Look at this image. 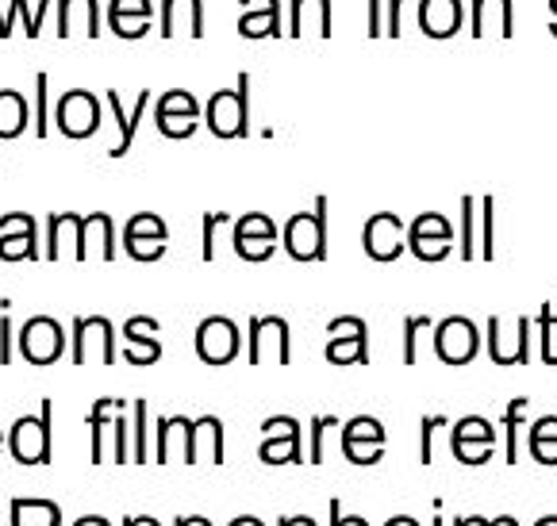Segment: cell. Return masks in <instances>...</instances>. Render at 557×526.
Listing matches in <instances>:
<instances>
[{
    "mask_svg": "<svg viewBox=\"0 0 557 526\" xmlns=\"http://www.w3.org/2000/svg\"><path fill=\"white\" fill-rule=\"evenodd\" d=\"M154 335H158V320H150V315L127 320V327H123V338H127L123 358L132 365H154L158 358H162V342H158Z\"/></svg>",
    "mask_w": 557,
    "mask_h": 526,
    "instance_id": "cell-17",
    "label": "cell"
},
{
    "mask_svg": "<svg viewBox=\"0 0 557 526\" xmlns=\"http://www.w3.org/2000/svg\"><path fill=\"white\" fill-rule=\"evenodd\" d=\"M527 408H531V400H527V396H516V400L508 403V412H504V427H508V461H511V465L519 461V419L527 415Z\"/></svg>",
    "mask_w": 557,
    "mask_h": 526,
    "instance_id": "cell-33",
    "label": "cell"
},
{
    "mask_svg": "<svg viewBox=\"0 0 557 526\" xmlns=\"http://www.w3.org/2000/svg\"><path fill=\"white\" fill-rule=\"evenodd\" d=\"M0 446H4V435H0Z\"/></svg>",
    "mask_w": 557,
    "mask_h": 526,
    "instance_id": "cell-61",
    "label": "cell"
},
{
    "mask_svg": "<svg viewBox=\"0 0 557 526\" xmlns=\"http://www.w3.org/2000/svg\"><path fill=\"white\" fill-rule=\"evenodd\" d=\"M243 12H265V9H281V0H238Z\"/></svg>",
    "mask_w": 557,
    "mask_h": 526,
    "instance_id": "cell-54",
    "label": "cell"
},
{
    "mask_svg": "<svg viewBox=\"0 0 557 526\" xmlns=\"http://www.w3.org/2000/svg\"><path fill=\"white\" fill-rule=\"evenodd\" d=\"M77 16L89 20V39L100 35V4L97 0H58V35L70 39L77 27Z\"/></svg>",
    "mask_w": 557,
    "mask_h": 526,
    "instance_id": "cell-23",
    "label": "cell"
},
{
    "mask_svg": "<svg viewBox=\"0 0 557 526\" xmlns=\"http://www.w3.org/2000/svg\"><path fill=\"white\" fill-rule=\"evenodd\" d=\"M385 446V430H381L377 419H366V415H358V419L346 423L343 430V450L346 458L354 461V465H366V450L361 446Z\"/></svg>",
    "mask_w": 557,
    "mask_h": 526,
    "instance_id": "cell-22",
    "label": "cell"
},
{
    "mask_svg": "<svg viewBox=\"0 0 557 526\" xmlns=\"http://www.w3.org/2000/svg\"><path fill=\"white\" fill-rule=\"evenodd\" d=\"M20 230H39L35 227V215H27V212L0 215V235H20Z\"/></svg>",
    "mask_w": 557,
    "mask_h": 526,
    "instance_id": "cell-46",
    "label": "cell"
},
{
    "mask_svg": "<svg viewBox=\"0 0 557 526\" xmlns=\"http://www.w3.org/2000/svg\"><path fill=\"white\" fill-rule=\"evenodd\" d=\"M366 4H369V32L366 35L377 39V35H385V20H381V4H385V0H366Z\"/></svg>",
    "mask_w": 557,
    "mask_h": 526,
    "instance_id": "cell-53",
    "label": "cell"
},
{
    "mask_svg": "<svg viewBox=\"0 0 557 526\" xmlns=\"http://www.w3.org/2000/svg\"><path fill=\"white\" fill-rule=\"evenodd\" d=\"M293 362V342H288V323L281 315H258L250 320V365Z\"/></svg>",
    "mask_w": 557,
    "mask_h": 526,
    "instance_id": "cell-5",
    "label": "cell"
},
{
    "mask_svg": "<svg viewBox=\"0 0 557 526\" xmlns=\"http://www.w3.org/2000/svg\"><path fill=\"white\" fill-rule=\"evenodd\" d=\"M154 115H200V104H197V97H193V92L170 89V92H162Z\"/></svg>",
    "mask_w": 557,
    "mask_h": 526,
    "instance_id": "cell-32",
    "label": "cell"
},
{
    "mask_svg": "<svg viewBox=\"0 0 557 526\" xmlns=\"http://www.w3.org/2000/svg\"><path fill=\"white\" fill-rule=\"evenodd\" d=\"M27 132V100L12 89H0V142Z\"/></svg>",
    "mask_w": 557,
    "mask_h": 526,
    "instance_id": "cell-24",
    "label": "cell"
},
{
    "mask_svg": "<svg viewBox=\"0 0 557 526\" xmlns=\"http://www.w3.org/2000/svg\"><path fill=\"white\" fill-rule=\"evenodd\" d=\"M92 358H100L104 365L115 362V330L104 315L74 320V365H85Z\"/></svg>",
    "mask_w": 557,
    "mask_h": 526,
    "instance_id": "cell-10",
    "label": "cell"
},
{
    "mask_svg": "<svg viewBox=\"0 0 557 526\" xmlns=\"http://www.w3.org/2000/svg\"><path fill=\"white\" fill-rule=\"evenodd\" d=\"M215 139H243L250 132V74H238L235 89H220L205 112Z\"/></svg>",
    "mask_w": 557,
    "mask_h": 526,
    "instance_id": "cell-1",
    "label": "cell"
},
{
    "mask_svg": "<svg viewBox=\"0 0 557 526\" xmlns=\"http://www.w3.org/2000/svg\"><path fill=\"white\" fill-rule=\"evenodd\" d=\"M469 35H473V39H484V35L511 39V35H516V0H473Z\"/></svg>",
    "mask_w": 557,
    "mask_h": 526,
    "instance_id": "cell-16",
    "label": "cell"
},
{
    "mask_svg": "<svg viewBox=\"0 0 557 526\" xmlns=\"http://www.w3.org/2000/svg\"><path fill=\"white\" fill-rule=\"evenodd\" d=\"M265 442L258 450V458L265 465H300L304 453H300V423L293 415H277V419H265Z\"/></svg>",
    "mask_w": 557,
    "mask_h": 526,
    "instance_id": "cell-12",
    "label": "cell"
},
{
    "mask_svg": "<svg viewBox=\"0 0 557 526\" xmlns=\"http://www.w3.org/2000/svg\"><path fill=\"white\" fill-rule=\"evenodd\" d=\"M20 350H24V358L32 365H54L62 358V350H66V335L50 315H35L20 330Z\"/></svg>",
    "mask_w": 557,
    "mask_h": 526,
    "instance_id": "cell-8",
    "label": "cell"
},
{
    "mask_svg": "<svg viewBox=\"0 0 557 526\" xmlns=\"http://www.w3.org/2000/svg\"><path fill=\"white\" fill-rule=\"evenodd\" d=\"M335 427H338L335 415H315V419H312V465H320V461H323V435H327V430H335Z\"/></svg>",
    "mask_w": 557,
    "mask_h": 526,
    "instance_id": "cell-44",
    "label": "cell"
},
{
    "mask_svg": "<svg viewBox=\"0 0 557 526\" xmlns=\"http://www.w3.org/2000/svg\"><path fill=\"white\" fill-rule=\"evenodd\" d=\"M177 526H212L205 515H189V518H177Z\"/></svg>",
    "mask_w": 557,
    "mask_h": 526,
    "instance_id": "cell-55",
    "label": "cell"
},
{
    "mask_svg": "<svg viewBox=\"0 0 557 526\" xmlns=\"http://www.w3.org/2000/svg\"><path fill=\"white\" fill-rule=\"evenodd\" d=\"M281 526H315L308 515H296V518H281Z\"/></svg>",
    "mask_w": 557,
    "mask_h": 526,
    "instance_id": "cell-56",
    "label": "cell"
},
{
    "mask_svg": "<svg viewBox=\"0 0 557 526\" xmlns=\"http://www.w3.org/2000/svg\"><path fill=\"white\" fill-rule=\"evenodd\" d=\"M450 242H454V227L438 212H423L408 227V247L419 262H443L450 254Z\"/></svg>",
    "mask_w": 557,
    "mask_h": 526,
    "instance_id": "cell-11",
    "label": "cell"
},
{
    "mask_svg": "<svg viewBox=\"0 0 557 526\" xmlns=\"http://www.w3.org/2000/svg\"><path fill=\"white\" fill-rule=\"evenodd\" d=\"M123 526H158L150 515H139V518H123Z\"/></svg>",
    "mask_w": 557,
    "mask_h": 526,
    "instance_id": "cell-57",
    "label": "cell"
},
{
    "mask_svg": "<svg viewBox=\"0 0 557 526\" xmlns=\"http://www.w3.org/2000/svg\"><path fill=\"white\" fill-rule=\"evenodd\" d=\"M135 435H139L135 461H147V400H135Z\"/></svg>",
    "mask_w": 557,
    "mask_h": 526,
    "instance_id": "cell-48",
    "label": "cell"
},
{
    "mask_svg": "<svg viewBox=\"0 0 557 526\" xmlns=\"http://www.w3.org/2000/svg\"><path fill=\"white\" fill-rule=\"evenodd\" d=\"M123 250L135 258V262H158L165 254L162 239H123Z\"/></svg>",
    "mask_w": 557,
    "mask_h": 526,
    "instance_id": "cell-39",
    "label": "cell"
},
{
    "mask_svg": "<svg viewBox=\"0 0 557 526\" xmlns=\"http://www.w3.org/2000/svg\"><path fill=\"white\" fill-rule=\"evenodd\" d=\"M12 526H62V511L50 500H12Z\"/></svg>",
    "mask_w": 557,
    "mask_h": 526,
    "instance_id": "cell-25",
    "label": "cell"
},
{
    "mask_svg": "<svg viewBox=\"0 0 557 526\" xmlns=\"http://www.w3.org/2000/svg\"><path fill=\"white\" fill-rule=\"evenodd\" d=\"M539 327H542V362H546V365H557V350H554V315H549V304H542Z\"/></svg>",
    "mask_w": 557,
    "mask_h": 526,
    "instance_id": "cell-42",
    "label": "cell"
},
{
    "mask_svg": "<svg viewBox=\"0 0 557 526\" xmlns=\"http://www.w3.org/2000/svg\"><path fill=\"white\" fill-rule=\"evenodd\" d=\"M108 16H139V20H150V16H154V4H150V0H112V4H108Z\"/></svg>",
    "mask_w": 557,
    "mask_h": 526,
    "instance_id": "cell-43",
    "label": "cell"
},
{
    "mask_svg": "<svg viewBox=\"0 0 557 526\" xmlns=\"http://www.w3.org/2000/svg\"><path fill=\"white\" fill-rule=\"evenodd\" d=\"M47 85H50V77L42 74H35V132H39V139H47V132H50V124H47Z\"/></svg>",
    "mask_w": 557,
    "mask_h": 526,
    "instance_id": "cell-40",
    "label": "cell"
},
{
    "mask_svg": "<svg viewBox=\"0 0 557 526\" xmlns=\"http://www.w3.org/2000/svg\"><path fill=\"white\" fill-rule=\"evenodd\" d=\"M327 362L331 365H361L369 362V327L358 315H343V320L327 323Z\"/></svg>",
    "mask_w": 557,
    "mask_h": 526,
    "instance_id": "cell-6",
    "label": "cell"
},
{
    "mask_svg": "<svg viewBox=\"0 0 557 526\" xmlns=\"http://www.w3.org/2000/svg\"><path fill=\"white\" fill-rule=\"evenodd\" d=\"M197 354L208 365H227L238 354V327L223 315H212L197 327Z\"/></svg>",
    "mask_w": 557,
    "mask_h": 526,
    "instance_id": "cell-13",
    "label": "cell"
},
{
    "mask_svg": "<svg viewBox=\"0 0 557 526\" xmlns=\"http://www.w3.org/2000/svg\"><path fill=\"white\" fill-rule=\"evenodd\" d=\"M385 4H388L385 35H393V39H400V35H404V9H408V4H416V0H385Z\"/></svg>",
    "mask_w": 557,
    "mask_h": 526,
    "instance_id": "cell-45",
    "label": "cell"
},
{
    "mask_svg": "<svg viewBox=\"0 0 557 526\" xmlns=\"http://www.w3.org/2000/svg\"><path fill=\"white\" fill-rule=\"evenodd\" d=\"M16 16H24V32L32 35V39H39L42 27H39V20L27 12V0H12L9 12L0 9V39H9V35H12V24H16Z\"/></svg>",
    "mask_w": 557,
    "mask_h": 526,
    "instance_id": "cell-31",
    "label": "cell"
},
{
    "mask_svg": "<svg viewBox=\"0 0 557 526\" xmlns=\"http://www.w3.org/2000/svg\"><path fill=\"white\" fill-rule=\"evenodd\" d=\"M285 250L296 262H323L327 258V197L315 200L312 212H300L285 223Z\"/></svg>",
    "mask_w": 557,
    "mask_h": 526,
    "instance_id": "cell-2",
    "label": "cell"
},
{
    "mask_svg": "<svg viewBox=\"0 0 557 526\" xmlns=\"http://www.w3.org/2000/svg\"><path fill=\"white\" fill-rule=\"evenodd\" d=\"M238 35L243 39H277L281 32V9H265V12H243L238 16Z\"/></svg>",
    "mask_w": 557,
    "mask_h": 526,
    "instance_id": "cell-26",
    "label": "cell"
},
{
    "mask_svg": "<svg viewBox=\"0 0 557 526\" xmlns=\"http://www.w3.org/2000/svg\"><path fill=\"white\" fill-rule=\"evenodd\" d=\"M0 365H4V370L12 365V320H9V312L0 315Z\"/></svg>",
    "mask_w": 557,
    "mask_h": 526,
    "instance_id": "cell-52",
    "label": "cell"
},
{
    "mask_svg": "<svg viewBox=\"0 0 557 526\" xmlns=\"http://www.w3.org/2000/svg\"><path fill=\"white\" fill-rule=\"evenodd\" d=\"M231 526H262V523H258L255 515H243V518H235V523H231Z\"/></svg>",
    "mask_w": 557,
    "mask_h": 526,
    "instance_id": "cell-60",
    "label": "cell"
},
{
    "mask_svg": "<svg viewBox=\"0 0 557 526\" xmlns=\"http://www.w3.org/2000/svg\"><path fill=\"white\" fill-rule=\"evenodd\" d=\"M9 453L20 465H50V400H42V415H24L9 430Z\"/></svg>",
    "mask_w": 557,
    "mask_h": 526,
    "instance_id": "cell-3",
    "label": "cell"
},
{
    "mask_svg": "<svg viewBox=\"0 0 557 526\" xmlns=\"http://www.w3.org/2000/svg\"><path fill=\"white\" fill-rule=\"evenodd\" d=\"M54 124L66 139H89L100 127V100L89 89L62 92V100L54 108Z\"/></svg>",
    "mask_w": 557,
    "mask_h": 526,
    "instance_id": "cell-4",
    "label": "cell"
},
{
    "mask_svg": "<svg viewBox=\"0 0 557 526\" xmlns=\"http://www.w3.org/2000/svg\"><path fill=\"white\" fill-rule=\"evenodd\" d=\"M549 32L557 35V0H549Z\"/></svg>",
    "mask_w": 557,
    "mask_h": 526,
    "instance_id": "cell-59",
    "label": "cell"
},
{
    "mask_svg": "<svg viewBox=\"0 0 557 526\" xmlns=\"http://www.w3.org/2000/svg\"><path fill=\"white\" fill-rule=\"evenodd\" d=\"M123 239H170V230H165V223H162V215H154V212H139V215H132V223L123 227Z\"/></svg>",
    "mask_w": 557,
    "mask_h": 526,
    "instance_id": "cell-30",
    "label": "cell"
},
{
    "mask_svg": "<svg viewBox=\"0 0 557 526\" xmlns=\"http://www.w3.org/2000/svg\"><path fill=\"white\" fill-rule=\"evenodd\" d=\"M112 430H115V461H127V419H123V403L115 408V415H112Z\"/></svg>",
    "mask_w": 557,
    "mask_h": 526,
    "instance_id": "cell-50",
    "label": "cell"
},
{
    "mask_svg": "<svg viewBox=\"0 0 557 526\" xmlns=\"http://www.w3.org/2000/svg\"><path fill=\"white\" fill-rule=\"evenodd\" d=\"M435 350L446 365H469L481 350V330L466 315H450L435 327Z\"/></svg>",
    "mask_w": 557,
    "mask_h": 526,
    "instance_id": "cell-7",
    "label": "cell"
},
{
    "mask_svg": "<svg viewBox=\"0 0 557 526\" xmlns=\"http://www.w3.org/2000/svg\"><path fill=\"white\" fill-rule=\"evenodd\" d=\"M104 100H108V108H112L115 124H120V142H115V147L108 150V158H123L127 150H132L135 132H139V120L147 115V108H150V89H143V92H139V100H135L132 112H123V100H120V92H115V89H108V92H104Z\"/></svg>",
    "mask_w": 557,
    "mask_h": 526,
    "instance_id": "cell-20",
    "label": "cell"
},
{
    "mask_svg": "<svg viewBox=\"0 0 557 526\" xmlns=\"http://www.w3.org/2000/svg\"><path fill=\"white\" fill-rule=\"evenodd\" d=\"M197 120L200 115H154L158 132H162L165 139H189V135L197 132Z\"/></svg>",
    "mask_w": 557,
    "mask_h": 526,
    "instance_id": "cell-37",
    "label": "cell"
},
{
    "mask_svg": "<svg viewBox=\"0 0 557 526\" xmlns=\"http://www.w3.org/2000/svg\"><path fill=\"white\" fill-rule=\"evenodd\" d=\"M331 0H293V20H288V32L293 39H304V35H320V39H331Z\"/></svg>",
    "mask_w": 557,
    "mask_h": 526,
    "instance_id": "cell-19",
    "label": "cell"
},
{
    "mask_svg": "<svg viewBox=\"0 0 557 526\" xmlns=\"http://www.w3.org/2000/svg\"><path fill=\"white\" fill-rule=\"evenodd\" d=\"M277 250V239H235V254L246 262H265Z\"/></svg>",
    "mask_w": 557,
    "mask_h": 526,
    "instance_id": "cell-38",
    "label": "cell"
},
{
    "mask_svg": "<svg viewBox=\"0 0 557 526\" xmlns=\"http://www.w3.org/2000/svg\"><path fill=\"white\" fill-rule=\"evenodd\" d=\"M97 242H100V254H104V262H112V258H115V235H112V215H104V212L82 215V235H77V250H74L77 262H85Z\"/></svg>",
    "mask_w": 557,
    "mask_h": 526,
    "instance_id": "cell-21",
    "label": "cell"
},
{
    "mask_svg": "<svg viewBox=\"0 0 557 526\" xmlns=\"http://www.w3.org/2000/svg\"><path fill=\"white\" fill-rule=\"evenodd\" d=\"M162 35L177 39V35H205V0H162Z\"/></svg>",
    "mask_w": 557,
    "mask_h": 526,
    "instance_id": "cell-18",
    "label": "cell"
},
{
    "mask_svg": "<svg viewBox=\"0 0 557 526\" xmlns=\"http://www.w3.org/2000/svg\"><path fill=\"white\" fill-rule=\"evenodd\" d=\"M454 453H458L466 465H481L484 458H492V442H496V427L481 415H469V419L454 423L450 430Z\"/></svg>",
    "mask_w": 557,
    "mask_h": 526,
    "instance_id": "cell-14",
    "label": "cell"
},
{
    "mask_svg": "<svg viewBox=\"0 0 557 526\" xmlns=\"http://www.w3.org/2000/svg\"><path fill=\"white\" fill-rule=\"evenodd\" d=\"M235 239H277V227H273L270 215L250 212L235 223Z\"/></svg>",
    "mask_w": 557,
    "mask_h": 526,
    "instance_id": "cell-34",
    "label": "cell"
},
{
    "mask_svg": "<svg viewBox=\"0 0 557 526\" xmlns=\"http://www.w3.org/2000/svg\"><path fill=\"white\" fill-rule=\"evenodd\" d=\"M123 400H112V396H104V400L92 403L89 412V427H92V465H100V458H104V427L108 419L115 415V408H120Z\"/></svg>",
    "mask_w": 557,
    "mask_h": 526,
    "instance_id": "cell-28",
    "label": "cell"
},
{
    "mask_svg": "<svg viewBox=\"0 0 557 526\" xmlns=\"http://www.w3.org/2000/svg\"><path fill=\"white\" fill-rule=\"evenodd\" d=\"M404 239H408V230H404L400 215L393 212H377L366 223V230H361V247H366V254L373 262H396L408 250Z\"/></svg>",
    "mask_w": 557,
    "mask_h": 526,
    "instance_id": "cell-9",
    "label": "cell"
},
{
    "mask_svg": "<svg viewBox=\"0 0 557 526\" xmlns=\"http://www.w3.org/2000/svg\"><path fill=\"white\" fill-rule=\"evenodd\" d=\"M496 200L484 197L481 204H476V215H481V247H476V258H484V262H492L496 258Z\"/></svg>",
    "mask_w": 557,
    "mask_h": 526,
    "instance_id": "cell-29",
    "label": "cell"
},
{
    "mask_svg": "<svg viewBox=\"0 0 557 526\" xmlns=\"http://www.w3.org/2000/svg\"><path fill=\"white\" fill-rule=\"evenodd\" d=\"M77 523H82V526H108L100 515H85V518H77Z\"/></svg>",
    "mask_w": 557,
    "mask_h": 526,
    "instance_id": "cell-58",
    "label": "cell"
},
{
    "mask_svg": "<svg viewBox=\"0 0 557 526\" xmlns=\"http://www.w3.org/2000/svg\"><path fill=\"white\" fill-rule=\"evenodd\" d=\"M446 415H431V419L419 423V430H423V446H419V461L423 465H431V438H435V427H443Z\"/></svg>",
    "mask_w": 557,
    "mask_h": 526,
    "instance_id": "cell-51",
    "label": "cell"
},
{
    "mask_svg": "<svg viewBox=\"0 0 557 526\" xmlns=\"http://www.w3.org/2000/svg\"><path fill=\"white\" fill-rule=\"evenodd\" d=\"M39 258V230L0 235V262H35Z\"/></svg>",
    "mask_w": 557,
    "mask_h": 526,
    "instance_id": "cell-27",
    "label": "cell"
},
{
    "mask_svg": "<svg viewBox=\"0 0 557 526\" xmlns=\"http://www.w3.org/2000/svg\"><path fill=\"white\" fill-rule=\"evenodd\" d=\"M220 223H227V215H223V212H208L205 215V250H200V258H205V262H212V258H215V227H220Z\"/></svg>",
    "mask_w": 557,
    "mask_h": 526,
    "instance_id": "cell-47",
    "label": "cell"
},
{
    "mask_svg": "<svg viewBox=\"0 0 557 526\" xmlns=\"http://www.w3.org/2000/svg\"><path fill=\"white\" fill-rule=\"evenodd\" d=\"M431 330V315H408L404 320V365L419 362V335Z\"/></svg>",
    "mask_w": 557,
    "mask_h": 526,
    "instance_id": "cell-35",
    "label": "cell"
},
{
    "mask_svg": "<svg viewBox=\"0 0 557 526\" xmlns=\"http://www.w3.org/2000/svg\"><path fill=\"white\" fill-rule=\"evenodd\" d=\"M476 197H461V258L473 262L476 258V239H473V223H476Z\"/></svg>",
    "mask_w": 557,
    "mask_h": 526,
    "instance_id": "cell-36",
    "label": "cell"
},
{
    "mask_svg": "<svg viewBox=\"0 0 557 526\" xmlns=\"http://www.w3.org/2000/svg\"><path fill=\"white\" fill-rule=\"evenodd\" d=\"M546 442H557V415L539 419V423H534V430H531V450H539V446H546Z\"/></svg>",
    "mask_w": 557,
    "mask_h": 526,
    "instance_id": "cell-49",
    "label": "cell"
},
{
    "mask_svg": "<svg viewBox=\"0 0 557 526\" xmlns=\"http://www.w3.org/2000/svg\"><path fill=\"white\" fill-rule=\"evenodd\" d=\"M108 24H112V32L120 35V39H143V35L150 32V20H139V16H108Z\"/></svg>",
    "mask_w": 557,
    "mask_h": 526,
    "instance_id": "cell-41",
    "label": "cell"
},
{
    "mask_svg": "<svg viewBox=\"0 0 557 526\" xmlns=\"http://www.w3.org/2000/svg\"><path fill=\"white\" fill-rule=\"evenodd\" d=\"M419 9V32L426 39H450L466 24V4L461 0H416Z\"/></svg>",
    "mask_w": 557,
    "mask_h": 526,
    "instance_id": "cell-15",
    "label": "cell"
}]
</instances>
